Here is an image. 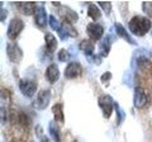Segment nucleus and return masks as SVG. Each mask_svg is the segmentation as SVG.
<instances>
[{
  "label": "nucleus",
  "instance_id": "obj_1",
  "mask_svg": "<svg viewBox=\"0 0 152 142\" xmlns=\"http://www.w3.org/2000/svg\"><path fill=\"white\" fill-rule=\"evenodd\" d=\"M151 27H152L151 20L147 17H142V15L133 17L129 20V23H128L129 31L133 33V34L140 36V37L145 36L146 33L151 29Z\"/></svg>",
  "mask_w": 152,
  "mask_h": 142
},
{
  "label": "nucleus",
  "instance_id": "obj_2",
  "mask_svg": "<svg viewBox=\"0 0 152 142\" xmlns=\"http://www.w3.org/2000/svg\"><path fill=\"white\" fill-rule=\"evenodd\" d=\"M24 28V22L19 18H13L8 26V31H7V36L10 40H15L17 37L20 34V32Z\"/></svg>",
  "mask_w": 152,
  "mask_h": 142
},
{
  "label": "nucleus",
  "instance_id": "obj_3",
  "mask_svg": "<svg viewBox=\"0 0 152 142\" xmlns=\"http://www.w3.org/2000/svg\"><path fill=\"white\" fill-rule=\"evenodd\" d=\"M51 102V91L48 90V89H45V90H42L38 93V95L36 98V100L33 102V107L36 108V109L38 111H43L47 108V105L50 104Z\"/></svg>",
  "mask_w": 152,
  "mask_h": 142
},
{
  "label": "nucleus",
  "instance_id": "obj_4",
  "mask_svg": "<svg viewBox=\"0 0 152 142\" xmlns=\"http://www.w3.org/2000/svg\"><path fill=\"white\" fill-rule=\"evenodd\" d=\"M98 103H99V107L102 108L104 117H105V118H110L112 113H113L114 103H115V102H113V99L109 95H102V97H99Z\"/></svg>",
  "mask_w": 152,
  "mask_h": 142
},
{
  "label": "nucleus",
  "instance_id": "obj_5",
  "mask_svg": "<svg viewBox=\"0 0 152 142\" xmlns=\"http://www.w3.org/2000/svg\"><path fill=\"white\" fill-rule=\"evenodd\" d=\"M19 89L23 93V95H26L27 98H32L37 91V84L32 80L23 79L19 81Z\"/></svg>",
  "mask_w": 152,
  "mask_h": 142
},
{
  "label": "nucleus",
  "instance_id": "obj_6",
  "mask_svg": "<svg viewBox=\"0 0 152 142\" xmlns=\"http://www.w3.org/2000/svg\"><path fill=\"white\" fill-rule=\"evenodd\" d=\"M7 55L12 62H19L23 57V51L17 43H8L7 45Z\"/></svg>",
  "mask_w": 152,
  "mask_h": 142
},
{
  "label": "nucleus",
  "instance_id": "obj_7",
  "mask_svg": "<svg viewBox=\"0 0 152 142\" xmlns=\"http://www.w3.org/2000/svg\"><path fill=\"white\" fill-rule=\"evenodd\" d=\"M86 32L91 41H99L103 37L104 28L98 23H90L86 27Z\"/></svg>",
  "mask_w": 152,
  "mask_h": 142
},
{
  "label": "nucleus",
  "instance_id": "obj_8",
  "mask_svg": "<svg viewBox=\"0 0 152 142\" xmlns=\"http://www.w3.org/2000/svg\"><path fill=\"white\" fill-rule=\"evenodd\" d=\"M83 72V69L79 62H70L65 69V78L66 79H75L80 76Z\"/></svg>",
  "mask_w": 152,
  "mask_h": 142
},
{
  "label": "nucleus",
  "instance_id": "obj_9",
  "mask_svg": "<svg viewBox=\"0 0 152 142\" xmlns=\"http://www.w3.org/2000/svg\"><path fill=\"white\" fill-rule=\"evenodd\" d=\"M133 103H134V107L138 108V109L146 107V104H147V95H146V93H145V90L142 88H136L134 89Z\"/></svg>",
  "mask_w": 152,
  "mask_h": 142
},
{
  "label": "nucleus",
  "instance_id": "obj_10",
  "mask_svg": "<svg viewBox=\"0 0 152 142\" xmlns=\"http://www.w3.org/2000/svg\"><path fill=\"white\" fill-rule=\"evenodd\" d=\"M17 8L19 9V12H22L26 15H31L32 13H36L37 10V5L34 1H20L17 3Z\"/></svg>",
  "mask_w": 152,
  "mask_h": 142
},
{
  "label": "nucleus",
  "instance_id": "obj_11",
  "mask_svg": "<svg viewBox=\"0 0 152 142\" xmlns=\"http://www.w3.org/2000/svg\"><path fill=\"white\" fill-rule=\"evenodd\" d=\"M34 23L39 27V28H43L47 23V13L45 10L43 5H39L37 8V10L34 13Z\"/></svg>",
  "mask_w": 152,
  "mask_h": 142
},
{
  "label": "nucleus",
  "instance_id": "obj_12",
  "mask_svg": "<svg viewBox=\"0 0 152 142\" xmlns=\"http://www.w3.org/2000/svg\"><path fill=\"white\" fill-rule=\"evenodd\" d=\"M58 78H60V70H58V67L55 65V64H51L46 69V79L48 80L50 83H56L57 80H58Z\"/></svg>",
  "mask_w": 152,
  "mask_h": 142
},
{
  "label": "nucleus",
  "instance_id": "obj_13",
  "mask_svg": "<svg viewBox=\"0 0 152 142\" xmlns=\"http://www.w3.org/2000/svg\"><path fill=\"white\" fill-rule=\"evenodd\" d=\"M114 28H115V32H117V34L119 36V37H122L123 40H126L128 43H131V45H136V42H134V40L131 37V34L128 33L127 31H126V28L123 27L121 23H115L114 24Z\"/></svg>",
  "mask_w": 152,
  "mask_h": 142
},
{
  "label": "nucleus",
  "instance_id": "obj_14",
  "mask_svg": "<svg viewBox=\"0 0 152 142\" xmlns=\"http://www.w3.org/2000/svg\"><path fill=\"white\" fill-rule=\"evenodd\" d=\"M52 113H53V116H55L56 122L64 123L65 117H64V105H62V104H61V103L55 104V105L52 107Z\"/></svg>",
  "mask_w": 152,
  "mask_h": 142
},
{
  "label": "nucleus",
  "instance_id": "obj_15",
  "mask_svg": "<svg viewBox=\"0 0 152 142\" xmlns=\"http://www.w3.org/2000/svg\"><path fill=\"white\" fill-rule=\"evenodd\" d=\"M80 50H81L86 56H91L94 53L95 46L90 40H84V41H81V43H80Z\"/></svg>",
  "mask_w": 152,
  "mask_h": 142
},
{
  "label": "nucleus",
  "instance_id": "obj_16",
  "mask_svg": "<svg viewBox=\"0 0 152 142\" xmlns=\"http://www.w3.org/2000/svg\"><path fill=\"white\" fill-rule=\"evenodd\" d=\"M45 41H46V48L50 52H53L57 47V40L52 33H46L45 34Z\"/></svg>",
  "mask_w": 152,
  "mask_h": 142
},
{
  "label": "nucleus",
  "instance_id": "obj_17",
  "mask_svg": "<svg viewBox=\"0 0 152 142\" xmlns=\"http://www.w3.org/2000/svg\"><path fill=\"white\" fill-rule=\"evenodd\" d=\"M110 45H112V38L109 36H107L103 40V42L100 43V47H99V52H100V56H108L109 51H110Z\"/></svg>",
  "mask_w": 152,
  "mask_h": 142
},
{
  "label": "nucleus",
  "instance_id": "obj_18",
  "mask_svg": "<svg viewBox=\"0 0 152 142\" xmlns=\"http://www.w3.org/2000/svg\"><path fill=\"white\" fill-rule=\"evenodd\" d=\"M48 132L55 142H61V135H60V128L55 122H50L48 124Z\"/></svg>",
  "mask_w": 152,
  "mask_h": 142
},
{
  "label": "nucleus",
  "instance_id": "obj_19",
  "mask_svg": "<svg viewBox=\"0 0 152 142\" xmlns=\"http://www.w3.org/2000/svg\"><path fill=\"white\" fill-rule=\"evenodd\" d=\"M88 15L93 20H98V19H100V17H102V10L96 7V4H89Z\"/></svg>",
  "mask_w": 152,
  "mask_h": 142
},
{
  "label": "nucleus",
  "instance_id": "obj_20",
  "mask_svg": "<svg viewBox=\"0 0 152 142\" xmlns=\"http://www.w3.org/2000/svg\"><path fill=\"white\" fill-rule=\"evenodd\" d=\"M114 107H115V111H117V114H118L117 123H118V124H121V123H122L123 121H124V118H126L124 111H123L122 108L119 107V104H118V103H114Z\"/></svg>",
  "mask_w": 152,
  "mask_h": 142
},
{
  "label": "nucleus",
  "instance_id": "obj_21",
  "mask_svg": "<svg viewBox=\"0 0 152 142\" xmlns=\"http://www.w3.org/2000/svg\"><path fill=\"white\" fill-rule=\"evenodd\" d=\"M48 20H50V26H51L52 29H55V31H57V32L61 31V23L56 19L55 15H50Z\"/></svg>",
  "mask_w": 152,
  "mask_h": 142
},
{
  "label": "nucleus",
  "instance_id": "obj_22",
  "mask_svg": "<svg viewBox=\"0 0 152 142\" xmlns=\"http://www.w3.org/2000/svg\"><path fill=\"white\" fill-rule=\"evenodd\" d=\"M142 10L145 12L150 18H152V1H143L142 3Z\"/></svg>",
  "mask_w": 152,
  "mask_h": 142
},
{
  "label": "nucleus",
  "instance_id": "obj_23",
  "mask_svg": "<svg viewBox=\"0 0 152 142\" xmlns=\"http://www.w3.org/2000/svg\"><path fill=\"white\" fill-rule=\"evenodd\" d=\"M69 53H67V51H66L65 48H62V50H60V52H58V60L60 61H62V62H66V61L69 60Z\"/></svg>",
  "mask_w": 152,
  "mask_h": 142
},
{
  "label": "nucleus",
  "instance_id": "obj_24",
  "mask_svg": "<svg viewBox=\"0 0 152 142\" xmlns=\"http://www.w3.org/2000/svg\"><path fill=\"white\" fill-rule=\"evenodd\" d=\"M99 5L103 7L104 9H105V13L109 14V12H110V8H112V4L110 3H104V1H99Z\"/></svg>",
  "mask_w": 152,
  "mask_h": 142
},
{
  "label": "nucleus",
  "instance_id": "obj_25",
  "mask_svg": "<svg viewBox=\"0 0 152 142\" xmlns=\"http://www.w3.org/2000/svg\"><path fill=\"white\" fill-rule=\"evenodd\" d=\"M5 121H7V111L4 107H1V124H5Z\"/></svg>",
  "mask_w": 152,
  "mask_h": 142
},
{
  "label": "nucleus",
  "instance_id": "obj_26",
  "mask_svg": "<svg viewBox=\"0 0 152 142\" xmlns=\"http://www.w3.org/2000/svg\"><path fill=\"white\" fill-rule=\"evenodd\" d=\"M110 78H112V74L110 72H107V74H104L103 76H102V81L105 83V81H108V80H110Z\"/></svg>",
  "mask_w": 152,
  "mask_h": 142
},
{
  "label": "nucleus",
  "instance_id": "obj_27",
  "mask_svg": "<svg viewBox=\"0 0 152 142\" xmlns=\"http://www.w3.org/2000/svg\"><path fill=\"white\" fill-rule=\"evenodd\" d=\"M8 15V13H7V9H4L1 7V18H0V20H1V23H4V20H5V18Z\"/></svg>",
  "mask_w": 152,
  "mask_h": 142
},
{
  "label": "nucleus",
  "instance_id": "obj_28",
  "mask_svg": "<svg viewBox=\"0 0 152 142\" xmlns=\"http://www.w3.org/2000/svg\"><path fill=\"white\" fill-rule=\"evenodd\" d=\"M41 142H50V141H48V138H47V137L43 136V137H41Z\"/></svg>",
  "mask_w": 152,
  "mask_h": 142
}]
</instances>
